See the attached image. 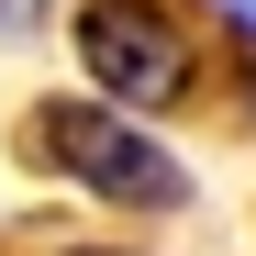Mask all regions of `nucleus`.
Returning a JSON list of instances; mask_svg holds the SVG:
<instances>
[{
	"label": "nucleus",
	"mask_w": 256,
	"mask_h": 256,
	"mask_svg": "<svg viewBox=\"0 0 256 256\" xmlns=\"http://www.w3.org/2000/svg\"><path fill=\"white\" fill-rule=\"evenodd\" d=\"M22 156L45 167V178H67L78 200H100V212H190V167L156 145V122L134 112H112L90 90H67V100H34L22 112Z\"/></svg>",
	"instance_id": "nucleus-1"
},
{
	"label": "nucleus",
	"mask_w": 256,
	"mask_h": 256,
	"mask_svg": "<svg viewBox=\"0 0 256 256\" xmlns=\"http://www.w3.org/2000/svg\"><path fill=\"white\" fill-rule=\"evenodd\" d=\"M56 256H145V245H56Z\"/></svg>",
	"instance_id": "nucleus-4"
},
{
	"label": "nucleus",
	"mask_w": 256,
	"mask_h": 256,
	"mask_svg": "<svg viewBox=\"0 0 256 256\" xmlns=\"http://www.w3.org/2000/svg\"><path fill=\"white\" fill-rule=\"evenodd\" d=\"M223 56H234V90H245V122H256V0H223Z\"/></svg>",
	"instance_id": "nucleus-3"
},
{
	"label": "nucleus",
	"mask_w": 256,
	"mask_h": 256,
	"mask_svg": "<svg viewBox=\"0 0 256 256\" xmlns=\"http://www.w3.org/2000/svg\"><path fill=\"white\" fill-rule=\"evenodd\" d=\"M67 56H78V90L134 112V122H167L212 90L200 67V34L178 0H78L67 12Z\"/></svg>",
	"instance_id": "nucleus-2"
}]
</instances>
